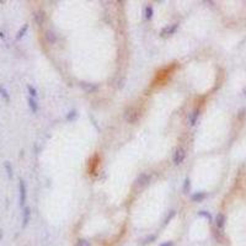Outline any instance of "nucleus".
Returning <instances> with one entry per match:
<instances>
[{"mask_svg": "<svg viewBox=\"0 0 246 246\" xmlns=\"http://www.w3.org/2000/svg\"><path fill=\"white\" fill-rule=\"evenodd\" d=\"M185 158H186V151L182 146H177L175 151H174V156H172V161L176 166L181 165V164L185 161Z\"/></svg>", "mask_w": 246, "mask_h": 246, "instance_id": "obj_1", "label": "nucleus"}, {"mask_svg": "<svg viewBox=\"0 0 246 246\" xmlns=\"http://www.w3.org/2000/svg\"><path fill=\"white\" fill-rule=\"evenodd\" d=\"M124 118H126V121L129 122V123H135V122L139 119V112H138L134 107H130V108H128V110L126 111V113H124Z\"/></svg>", "mask_w": 246, "mask_h": 246, "instance_id": "obj_2", "label": "nucleus"}, {"mask_svg": "<svg viewBox=\"0 0 246 246\" xmlns=\"http://www.w3.org/2000/svg\"><path fill=\"white\" fill-rule=\"evenodd\" d=\"M178 28V23H174V25H169V26L166 27H164L160 32V36L162 37H167V36H171V35H174L175 32L177 31Z\"/></svg>", "mask_w": 246, "mask_h": 246, "instance_id": "obj_3", "label": "nucleus"}, {"mask_svg": "<svg viewBox=\"0 0 246 246\" xmlns=\"http://www.w3.org/2000/svg\"><path fill=\"white\" fill-rule=\"evenodd\" d=\"M199 114H201L199 108L193 110L190 114H188V126H194L197 123V121H198V118H199Z\"/></svg>", "mask_w": 246, "mask_h": 246, "instance_id": "obj_4", "label": "nucleus"}, {"mask_svg": "<svg viewBox=\"0 0 246 246\" xmlns=\"http://www.w3.org/2000/svg\"><path fill=\"white\" fill-rule=\"evenodd\" d=\"M150 178H151V176L149 175V174H140L138 176V178H137V185L138 186H140V187H144V186H146L148 183L150 182Z\"/></svg>", "mask_w": 246, "mask_h": 246, "instance_id": "obj_5", "label": "nucleus"}, {"mask_svg": "<svg viewBox=\"0 0 246 246\" xmlns=\"http://www.w3.org/2000/svg\"><path fill=\"white\" fill-rule=\"evenodd\" d=\"M20 206L23 207L25 206V202H26V185L22 180H20Z\"/></svg>", "mask_w": 246, "mask_h": 246, "instance_id": "obj_6", "label": "nucleus"}, {"mask_svg": "<svg viewBox=\"0 0 246 246\" xmlns=\"http://www.w3.org/2000/svg\"><path fill=\"white\" fill-rule=\"evenodd\" d=\"M44 37H46V41L49 44H54L57 42V35H55V32L52 31V30H47L46 33H44Z\"/></svg>", "mask_w": 246, "mask_h": 246, "instance_id": "obj_7", "label": "nucleus"}, {"mask_svg": "<svg viewBox=\"0 0 246 246\" xmlns=\"http://www.w3.org/2000/svg\"><path fill=\"white\" fill-rule=\"evenodd\" d=\"M33 17H35L36 23L41 26V25H42V23L46 21V14H44V11H42V10H38V11L35 12Z\"/></svg>", "mask_w": 246, "mask_h": 246, "instance_id": "obj_8", "label": "nucleus"}, {"mask_svg": "<svg viewBox=\"0 0 246 246\" xmlns=\"http://www.w3.org/2000/svg\"><path fill=\"white\" fill-rule=\"evenodd\" d=\"M80 86L83 87L87 94H92V92L97 91V86L94 85V84H90V83H84L83 81V83H80Z\"/></svg>", "mask_w": 246, "mask_h": 246, "instance_id": "obj_9", "label": "nucleus"}, {"mask_svg": "<svg viewBox=\"0 0 246 246\" xmlns=\"http://www.w3.org/2000/svg\"><path fill=\"white\" fill-rule=\"evenodd\" d=\"M224 224H225V215L223 214V213H219V214H217V217H215V225H217L218 229H223Z\"/></svg>", "mask_w": 246, "mask_h": 246, "instance_id": "obj_10", "label": "nucleus"}, {"mask_svg": "<svg viewBox=\"0 0 246 246\" xmlns=\"http://www.w3.org/2000/svg\"><path fill=\"white\" fill-rule=\"evenodd\" d=\"M204 198H206V193L204 192H196L191 196V201L194 202V203H198V202H202Z\"/></svg>", "mask_w": 246, "mask_h": 246, "instance_id": "obj_11", "label": "nucleus"}, {"mask_svg": "<svg viewBox=\"0 0 246 246\" xmlns=\"http://www.w3.org/2000/svg\"><path fill=\"white\" fill-rule=\"evenodd\" d=\"M30 218H31V209L28 207H26L23 209V219H22V228H25L27 224H28V221H30Z\"/></svg>", "mask_w": 246, "mask_h": 246, "instance_id": "obj_12", "label": "nucleus"}, {"mask_svg": "<svg viewBox=\"0 0 246 246\" xmlns=\"http://www.w3.org/2000/svg\"><path fill=\"white\" fill-rule=\"evenodd\" d=\"M144 15H145V19L146 20H151L153 19V15H154V7L151 5H148L144 10Z\"/></svg>", "mask_w": 246, "mask_h": 246, "instance_id": "obj_13", "label": "nucleus"}, {"mask_svg": "<svg viewBox=\"0 0 246 246\" xmlns=\"http://www.w3.org/2000/svg\"><path fill=\"white\" fill-rule=\"evenodd\" d=\"M28 105H30V108H31V111L33 112V113H36V112L38 111V106H37V102L35 101V98L30 97V98H28Z\"/></svg>", "mask_w": 246, "mask_h": 246, "instance_id": "obj_14", "label": "nucleus"}, {"mask_svg": "<svg viewBox=\"0 0 246 246\" xmlns=\"http://www.w3.org/2000/svg\"><path fill=\"white\" fill-rule=\"evenodd\" d=\"M155 240H156V235L151 234V235H149V236H146V237H145V239L143 240V242H142V245H148V244H151V242H154Z\"/></svg>", "mask_w": 246, "mask_h": 246, "instance_id": "obj_15", "label": "nucleus"}, {"mask_svg": "<svg viewBox=\"0 0 246 246\" xmlns=\"http://www.w3.org/2000/svg\"><path fill=\"white\" fill-rule=\"evenodd\" d=\"M190 188H191V182H190V180H188V178H186L185 180V185H183V193L190 192Z\"/></svg>", "mask_w": 246, "mask_h": 246, "instance_id": "obj_16", "label": "nucleus"}, {"mask_svg": "<svg viewBox=\"0 0 246 246\" xmlns=\"http://www.w3.org/2000/svg\"><path fill=\"white\" fill-rule=\"evenodd\" d=\"M198 215H199V217H204V218H207L209 221H212V215H210V213H208V212H206V210H201V212H198Z\"/></svg>", "mask_w": 246, "mask_h": 246, "instance_id": "obj_17", "label": "nucleus"}, {"mask_svg": "<svg viewBox=\"0 0 246 246\" xmlns=\"http://www.w3.org/2000/svg\"><path fill=\"white\" fill-rule=\"evenodd\" d=\"M5 169L7 171V176H9V178H11L12 177V169H11V165L9 164V161L5 162Z\"/></svg>", "mask_w": 246, "mask_h": 246, "instance_id": "obj_18", "label": "nucleus"}, {"mask_svg": "<svg viewBox=\"0 0 246 246\" xmlns=\"http://www.w3.org/2000/svg\"><path fill=\"white\" fill-rule=\"evenodd\" d=\"M27 89H28V92H30L31 97H32V98H35V97L37 96V91H36V89H35V87H32L31 85H28V86H27Z\"/></svg>", "mask_w": 246, "mask_h": 246, "instance_id": "obj_19", "label": "nucleus"}, {"mask_svg": "<svg viewBox=\"0 0 246 246\" xmlns=\"http://www.w3.org/2000/svg\"><path fill=\"white\" fill-rule=\"evenodd\" d=\"M175 214H176V210H171V212H170V214H169V215L166 217L165 221H164V224H165V225H166V224L169 223V221H170V220H171L172 218H174V217H175Z\"/></svg>", "mask_w": 246, "mask_h": 246, "instance_id": "obj_20", "label": "nucleus"}, {"mask_svg": "<svg viewBox=\"0 0 246 246\" xmlns=\"http://www.w3.org/2000/svg\"><path fill=\"white\" fill-rule=\"evenodd\" d=\"M76 246H91V245H90V242H89L87 240H85V239H80V240H78Z\"/></svg>", "mask_w": 246, "mask_h": 246, "instance_id": "obj_21", "label": "nucleus"}, {"mask_svg": "<svg viewBox=\"0 0 246 246\" xmlns=\"http://www.w3.org/2000/svg\"><path fill=\"white\" fill-rule=\"evenodd\" d=\"M27 27H28L27 25H25V26H23V27H22V28L19 31V33H17V38H19V39H20V38H21L23 35H25V32L27 31Z\"/></svg>", "mask_w": 246, "mask_h": 246, "instance_id": "obj_22", "label": "nucleus"}, {"mask_svg": "<svg viewBox=\"0 0 246 246\" xmlns=\"http://www.w3.org/2000/svg\"><path fill=\"white\" fill-rule=\"evenodd\" d=\"M75 117H76V111H71V112H69V114L67 116V119L70 121V119H74Z\"/></svg>", "mask_w": 246, "mask_h": 246, "instance_id": "obj_23", "label": "nucleus"}, {"mask_svg": "<svg viewBox=\"0 0 246 246\" xmlns=\"http://www.w3.org/2000/svg\"><path fill=\"white\" fill-rule=\"evenodd\" d=\"M0 91H1V95H3V96H4L5 98H6V100H7V101H9V96H7V92L5 91V90H4L3 87H0Z\"/></svg>", "mask_w": 246, "mask_h": 246, "instance_id": "obj_24", "label": "nucleus"}, {"mask_svg": "<svg viewBox=\"0 0 246 246\" xmlns=\"http://www.w3.org/2000/svg\"><path fill=\"white\" fill-rule=\"evenodd\" d=\"M160 246H174V242H172V241H166V242L160 244Z\"/></svg>", "mask_w": 246, "mask_h": 246, "instance_id": "obj_25", "label": "nucleus"}]
</instances>
